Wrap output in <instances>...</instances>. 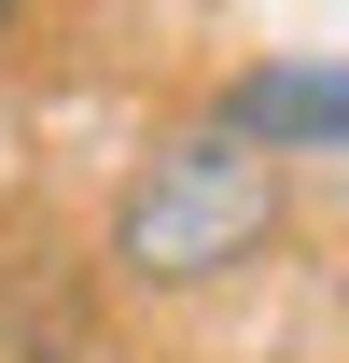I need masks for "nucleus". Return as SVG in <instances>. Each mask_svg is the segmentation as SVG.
Wrapping results in <instances>:
<instances>
[{"label": "nucleus", "instance_id": "nucleus-1", "mask_svg": "<svg viewBox=\"0 0 349 363\" xmlns=\"http://www.w3.org/2000/svg\"><path fill=\"white\" fill-rule=\"evenodd\" d=\"M279 238H294V154H265V140L223 126V112L154 126L126 154V182L98 196V266H112V294H140V308H196L223 279H252Z\"/></svg>", "mask_w": 349, "mask_h": 363}, {"label": "nucleus", "instance_id": "nucleus-2", "mask_svg": "<svg viewBox=\"0 0 349 363\" xmlns=\"http://www.w3.org/2000/svg\"><path fill=\"white\" fill-rule=\"evenodd\" d=\"M223 126H252L265 154H321V168H349V56H252V70H223L210 84Z\"/></svg>", "mask_w": 349, "mask_h": 363}, {"label": "nucleus", "instance_id": "nucleus-3", "mask_svg": "<svg viewBox=\"0 0 349 363\" xmlns=\"http://www.w3.org/2000/svg\"><path fill=\"white\" fill-rule=\"evenodd\" d=\"M14 56H28V0H0V70H14Z\"/></svg>", "mask_w": 349, "mask_h": 363}, {"label": "nucleus", "instance_id": "nucleus-4", "mask_svg": "<svg viewBox=\"0 0 349 363\" xmlns=\"http://www.w3.org/2000/svg\"><path fill=\"white\" fill-rule=\"evenodd\" d=\"M336 321H349V266H336Z\"/></svg>", "mask_w": 349, "mask_h": 363}]
</instances>
